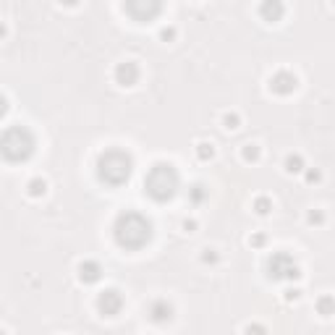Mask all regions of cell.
I'll return each mask as SVG.
<instances>
[{"mask_svg": "<svg viewBox=\"0 0 335 335\" xmlns=\"http://www.w3.org/2000/svg\"><path fill=\"white\" fill-rule=\"evenodd\" d=\"M39 191H44V184H39V181H32V194H39Z\"/></svg>", "mask_w": 335, "mask_h": 335, "instance_id": "obj_13", "label": "cell"}, {"mask_svg": "<svg viewBox=\"0 0 335 335\" xmlns=\"http://www.w3.org/2000/svg\"><path fill=\"white\" fill-rule=\"evenodd\" d=\"M270 275L273 278H294L296 275V264L288 254H275L270 259Z\"/></svg>", "mask_w": 335, "mask_h": 335, "instance_id": "obj_5", "label": "cell"}, {"mask_svg": "<svg viewBox=\"0 0 335 335\" xmlns=\"http://www.w3.org/2000/svg\"><path fill=\"white\" fill-rule=\"evenodd\" d=\"M0 335H3V332H0Z\"/></svg>", "mask_w": 335, "mask_h": 335, "instance_id": "obj_15", "label": "cell"}, {"mask_svg": "<svg viewBox=\"0 0 335 335\" xmlns=\"http://www.w3.org/2000/svg\"><path fill=\"white\" fill-rule=\"evenodd\" d=\"M152 317L163 322V320H170V306L165 301H158V304H152Z\"/></svg>", "mask_w": 335, "mask_h": 335, "instance_id": "obj_11", "label": "cell"}, {"mask_svg": "<svg viewBox=\"0 0 335 335\" xmlns=\"http://www.w3.org/2000/svg\"><path fill=\"white\" fill-rule=\"evenodd\" d=\"M262 11H264V13H273V16H278V13H280V6H264Z\"/></svg>", "mask_w": 335, "mask_h": 335, "instance_id": "obj_12", "label": "cell"}, {"mask_svg": "<svg viewBox=\"0 0 335 335\" xmlns=\"http://www.w3.org/2000/svg\"><path fill=\"white\" fill-rule=\"evenodd\" d=\"M126 11L133 13V18H137V21H147V18H152L154 13H160V6H158V3H152V6L144 8V6H137V3H128Z\"/></svg>", "mask_w": 335, "mask_h": 335, "instance_id": "obj_8", "label": "cell"}, {"mask_svg": "<svg viewBox=\"0 0 335 335\" xmlns=\"http://www.w3.org/2000/svg\"><path fill=\"white\" fill-rule=\"evenodd\" d=\"M97 278H100V264H95V262H84V264H81V280L95 283Z\"/></svg>", "mask_w": 335, "mask_h": 335, "instance_id": "obj_10", "label": "cell"}, {"mask_svg": "<svg viewBox=\"0 0 335 335\" xmlns=\"http://www.w3.org/2000/svg\"><path fill=\"white\" fill-rule=\"evenodd\" d=\"M97 170H100V178L110 186H121L128 181L131 175V158L121 149H107L100 163H97Z\"/></svg>", "mask_w": 335, "mask_h": 335, "instance_id": "obj_4", "label": "cell"}, {"mask_svg": "<svg viewBox=\"0 0 335 335\" xmlns=\"http://www.w3.org/2000/svg\"><path fill=\"white\" fill-rule=\"evenodd\" d=\"M113 231H116L118 247H123V249H142L144 243L149 241V236H152L149 222L142 215H137V212H123L116 220Z\"/></svg>", "mask_w": 335, "mask_h": 335, "instance_id": "obj_1", "label": "cell"}, {"mask_svg": "<svg viewBox=\"0 0 335 335\" xmlns=\"http://www.w3.org/2000/svg\"><path fill=\"white\" fill-rule=\"evenodd\" d=\"M144 191L158 199V202H168L178 191V173L170 163H158L144 178Z\"/></svg>", "mask_w": 335, "mask_h": 335, "instance_id": "obj_2", "label": "cell"}, {"mask_svg": "<svg viewBox=\"0 0 335 335\" xmlns=\"http://www.w3.org/2000/svg\"><path fill=\"white\" fill-rule=\"evenodd\" d=\"M34 152V137L24 126H11L3 137H0V154L8 163H24Z\"/></svg>", "mask_w": 335, "mask_h": 335, "instance_id": "obj_3", "label": "cell"}, {"mask_svg": "<svg viewBox=\"0 0 335 335\" xmlns=\"http://www.w3.org/2000/svg\"><path fill=\"white\" fill-rule=\"evenodd\" d=\"M116 76H118V81H121L123 86H131L133 81H137L139 71H137V65H133V63H123V65H118Z\"/></svg>", "mask_w": 335, "mask_h": 335, "instance_id": "obj_9", "label": "cell"}, {"mask_svg": "<svg viewBox=\"0 0 335 335\" xmlns=\"http://www.w3.org/2000/svg\"><path fill=\"white\" fill-rule=\"evenodd\" d=\"M6 107H8V105H6V100H3V97H0V116H3V113H6Z\"/></svg>", "mask_w": 335, "mask_h": 335, "instance_id": "obj_14", "label": "cell"}, {"mask_svg": "<svg viewBox=\"0 0 335 335\" xmlns=\"http://www.w3.org/2000/svg\"><path fill=\"white\" fill-rule=\"evenodd\" d=\"M121 304H123V299H121L118 291H105L100 296V311H102V315H118Z\"/></svg>", "mask_w": 335, "mask_h": 335, "instance_id": "obj_6", "label": "cell"}, {"mask_svg": "<svg viewBox=\"0 0 335 335\" xmlns=\"http://www.w3.org/2000/svg\"><path fill=\"white\" fill-rule=\"evenodd\" d=\"M270 86H273V92H278V95H288V92H294V89H296V79L291 74H278Z\"/></svg>", "mask_w": 335, "mask_h": 335, "instance_id": "obj_7", "label": "cell"}]
</instances>
